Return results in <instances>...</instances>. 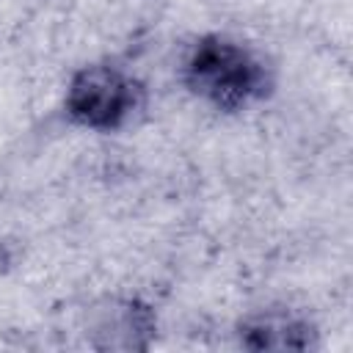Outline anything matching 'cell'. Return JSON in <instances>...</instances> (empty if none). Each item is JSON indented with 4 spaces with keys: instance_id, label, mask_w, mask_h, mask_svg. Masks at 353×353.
I'll list each match as a JSON object with an SVG mask.
<instances>
[{
    "instance_id": "cell-1",
    "label": "cell",
    "mask_w": 353,
    "mask_h": 353,
    "mask_svg": "<svg viewBox=\"0 0 353 353\" xmlns=\"http://www.w3.org/2000/svg\"><path fill=\"white\" fill-rule=\"evenodd\" d=\"M188 88L218 110L234 113L262 99L270 88L265 63L240 41L226 36H204L185 61Z\"/></svg>"
},
{
    "instance_id": "cell-2",
    "label": "cell",
    "mask_w": 353,
    "mask_h": 353,
    "mask_svg": "<svg viewBox=\"0 0 353 353\" xmlns=\"http://www.w3.org/2000/svg\"><path fill=\"white\" fill-rule=\"evenodd\" d=\"M138 102V83L113 63H88L77 69L66 88L69 119L97 132H113L124 127L135 113Z\"/></svg>"
},
{
    "instance_id": "cell-3",
    "label": "cell",
    "mask_w": 353,
    "mask_h": 353,
    "mask_svg": "<svg viewBox=\"0 0 353 353\" xmlns=\"http://www.w3.org/2000/svg\"><path fill=\"white\" fill-rule=\"evenodd\" d=\"M240 345L248 350H312L317 347V328L303 314L265 309L240 323Z\"/></svg>"
},
{
    "instance_id": "cell-4",
    "label": "cell",
    "mask_w": 353,
    "mask_h": 353,
    "mask_svg": "<svg viewBox=\"0 0 353 353\" xmlns=\"http://www.w3.org/2000/svg\"><path fill=\"white\" fill-rule=\"evenodd\" d=\"M157 320L154 312L135 298L113 301L97 317V347H119V350H146L152 345Z\"/></svg>"
}]
</instances>
